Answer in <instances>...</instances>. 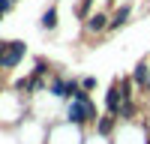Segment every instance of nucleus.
<instances>
[{"instance_id":"1a4fd4ad","label":"nucleus","mask_w":150,"mask_h":144,"mask_svg":"<svg viewBox=\"0 0 150 144\" xmlns=\"http://www.w3.org/2000/svg\"><path fill=\"white\" fill-rule=\"evenodd\" d=\"M39 24H42V30H54V27H57V9H54V6H51V9H45Z\"/></svg>"},{"instance_id":"f8f14e48","label":"nucleus","mask_w":150,"mask_h":144,"mask_svg":"<svg viewBox=\"0 0 150 144\" xmlns=\"http://www.w3.org/2000/svg\"><path fill=\"white\" fill-rule=\"evenodd\" d=\"M3 15H6V12H3V9H0V18H3Z\"/></svg>"},{"instance_id":"f257e3e1","label":"nucleus","mask_w":150,"mask_h":144,"mask_svg":"<svg viewBox=\"0 0 150 144\" xmlns=\"http://www.w3.org/2000/svg\"><path fill=\"white\" fill-rule=\"evenodd\" d=\"M99 120V111H96V105L87 99V102H78V99H72L69 108H66V123L69 126H87V123H96Z\"/></svg>"},{"instance_id":"9b49d317","label":"nucleus","mask_w":150,"mask_h":144,"mask_svg":"<svg viewBox=\"0 0 150 144\" xmlns=\"http://www.w3.org/2000/svg\"><path fill=\"white\" fill-rule=\"evenodd\" d=\"M12 6H15V0H0V9H3V12H9Z\"/></svg>"},{"instance_id":"20e7f679","label":"nucleus","mask_w":150,"mask_h":144,"mask_svg":"<svg viewBox=\"0 0 150 144\" xmlns=\"http://www.w3.org/2000/svg\"><path fill=\"white\" fill-rule=\"evenodd\" d=\"M93 126H96V135H99V138H108L111 132H114V126H117V117H114V114H102Z\"/></svg>"},{"instance_id":"7ed1b4c3","label":"nucleus","mask_w":150,"mask_h":144,"mask_svg":"<svg viewBox=\"0 0 150 144\" xmlns=\"http://www.w3.org/2000/svg\"><path fill=\"white\" fill-rule=\"evenodd\" d=\"M120 105H123V96H120V81H117V84H111V87H108V96H105V114H114V117H117Z\"/></svg>"},{"instance_id":"9d476101","label":"nucleus","mask_w":150,"mask_h":144,"mask_svg":"<svg viewBox=\"0 0 150 144\" xmlns=\"http://www.w3.org/2000/svg\"><path fill=\"white\" fill-rule=\"evenodd\" d=\"M81 87H84V90H93V87H96V78H93V75L81 78Z\"/></svg>"},{"instance_id":"f03ea898","label":"nucleus","mask_w":150,"mask_h":144,"mask_svg":"<svg viewBox=\"0 0 150 144\" xmlns=\"http://www.w3.org/2000/svg\"><path fill=\"white\" fill-rule=\"evenodd\" d=\"M27 54V45H24L21 39L15 42H6V57H3V69H15L21 63V57Z\"/></svg>"},{"instance_id":"423d86ee","label":"nucleus","mask_w":150,"mask_h":144,"mask_svg":"<svg viewBox=\"0 0 150 144\" xmlns=\"http://www.w3.org/2000/svg\"><path fill=\"white\" fill-rule=\"evenodd\" d=\"M132 81L138 84L141 90H150V72H147V63H144V60H141L138 66H135V75H132Z\"/></svg>"},{"instance_id":"6e6552de","label":"nucleus","mask_w":150,"mask_h":144,"mask_svg":"<svg viewBox=\"0 0 150 144\" xmlns=\"http://www.w3.org/2000/svg\"><path fill=\"white\" fill-rule=\"evenodd\" d=\"M51 93L57 96V99H69V81L54 78V81H51Z\"/></svg>"},{"instance_id":"0eeeda50","label":"nucleus","mask_w":150,"mask_h":144,"mask_svg":"<svg viewBox=\"0 0 150 144\" xmlns=\"http://www.w3.org/2000/svg\"><path fill=\"white\" fill-rule=\"evenodd\" d=\"M129 6H120L117 12H114V18H111V24H108V30H117V27H123V24H126L129 21Z\"/></svg>"},{"instance_id":"39448f33","label":"nucleus","mask_w":150,"mask_h":144,"mask_svg":"<svg viewBox=\"0 0 150 144\" xmlns=\"http://www.w3.org/2000/svg\"><path fill=\"white\" fill-rule=\"evenodd\" d=\"M108 15H105V12H96V15H90V18H87V30H90V33H102V30H108Z\"/></svg>"}]
</instances>
